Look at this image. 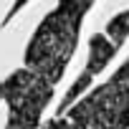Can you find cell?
<instances>
[{"label":"cell","instance_id":"3","mask_svg":"<svg viewBox=\"0 0 129 129\" xmlns=\"http://www.w3.org/2000/svg\"><path fill=\"white\" fill-rule=\"evenodd\" d=\"M114 51H116V46L106 38V36H94L91 38V46H89V61H86V69H84V74H81V79L71 86V91L66 94V99H63V104H61V109H66L74 99H76V94H81L86 86H89V81L106 66V63L111 61V56H114Z\"/></svg>","mask_w":129,"mask_h":129},{"label":"cell","instance_id":"1","mask_svg":"<svg viewBox=\"0 0 129 129\" xmlns=\"http://www.w3.org/2000/svg\"><path fill=\"white\" fill-rule=\"evenodd\" d=\"M79 30H81V18L69 15L58 8L48 13L25 48V71L56 86L76 51Z\"/></svg>","mask_w":129,"mask_h":129},{"label":"cell","instance_id":"4","mask_svg":"<svg viewBox=\"0 0 129 129\" xmlns=\"http://www.w3.org/2000/svg\"><path fill=\"white\" fill-rule=\"evenodd\" d=\"M129 36V10L126 13H121V15H116L109 25H106V38L119 48L121 43H124V38Z\"/></svg>","mask_w":129,"mask_h":129},{"label":"cell","instance_id":"6","mask_svg":"<svg viewBox=\"0 0 129 129\" xmlns=\"http://www.w3.org/2000/svg\"><path fill=\"white\" fill-rule=\"evenodd\" d=\"M0 99H3V86H0Z\"/></svg>","mask_w":129,"mask_h":129},{"label":"cell","instance_id":"5","mask_svg":"<svg viewBox=\"0 0 129 129\" xmlns=\"http://www.w3.org/2000/svg\"><path fill=\"white\" fill-rule=\"evenodd\" d=\"M51 129H76L71 121H53V126Z\"/></svg>","mask_w":129,"mask_h":129},{"label":"cell","instance_id":"2","mask_svg":"<svg viewBox=\"0 0 129 129\" xmlns=\"http://www.w3.org/2000/svg\"><path fill=\"white\" fill-rule=\"evenodd\" d=\"M3 86V99L8 101V126L5 129H33L41 121L46 104L53 96V84L30 74L15 71L8 76Z\"/></svg>","mask_w":129,"mask_h":129}]
</instances>
